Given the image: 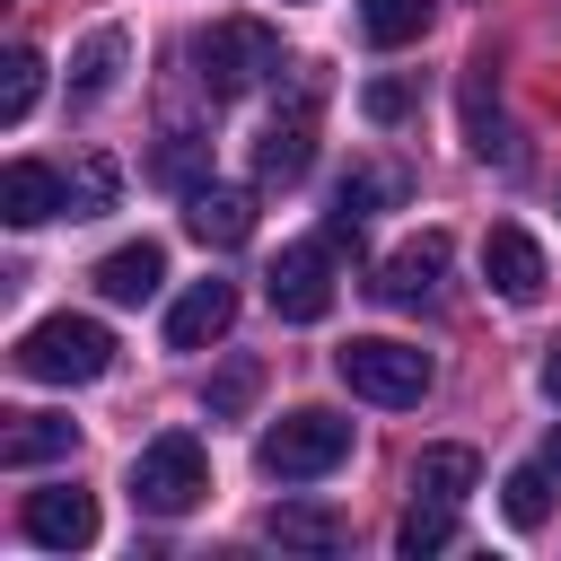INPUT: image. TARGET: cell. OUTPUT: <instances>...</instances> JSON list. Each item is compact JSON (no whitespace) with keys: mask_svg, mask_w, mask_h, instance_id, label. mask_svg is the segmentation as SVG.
Wrapping results in <instances>:
<instances>
[{"mask_svg":"<svg viewBox=\"0 0 561 561\" xmlns=\"http://www.w3.org/2000/svg\"><path fill=\"white\" fill-rule=\"evenodd\" d=\"M202 158H210V140L167 131V140H158V158H149V175H158L167 193H193V184H210V175H202Z\"/></svg>","mask_w":561,"mask_h":561,"instance_id":"obj_26","label":"cell"},{"mask_svg":"<svg viewBox=\"0 0 561 561\" xmlns=\"http://www.w3.org/2000/svg\"><path fill=\"white\" fill-rule=\"evenodd\" d=\"M280 70V35L263 26V18H210L202 35H193V79L210 88V96H245V88H263Z\"/></svg>","mask_w":561,"mask_h":561,"instance_id":"obj_1","label":"cell"},{"mask_svg":"<svg viewBox=\"0 0 561 561\" xmlns=\"http://www.w3.org/2000/svg\"><path fill=\"white\" fill-rule=\"evenodd\" d=\"M263 298H272L280 324H324V316H333V237L280 245V263L263 272Z\"/></svg>","mask_w":561,"mask_h":561,"instance_id":"obj_6","label":"cell"},{"mask_svg":"<svg viewBox=\"0 0 561 561\" xmlns=\"http://www.w3.org/2000/svg\"><path fill=\"white\" fill-rule=\"evenodd\" d=\"M228 324H237V280H193L167 307V351H210Z\"/></svg>","mask_w":561,"mask_h":561,"instance_id":"obj_11","label":"cell"},{"mask_svg":"<svg viewBox=\"0 0 561 561\" xmlns=\"http://www.w3.org/2000/svg\"><path fill=\"white\" fill-rule=\"evenodd\" d=\"M473 482H482L473 447H421V465H412V491H430V500H465Z\"/></svg>","mask_w":561,"mask_h":561,"instance_id":"obj_23","label":"cell"},{"mask_svg":"<svg viewBox=\"0 0 561 561\" xmlns=\"http://www.w3.org/2000/svg\"><path fill=\"white\" fill-rule=\"evenodd\" d=\"M263 535H272L280 552H342V543H351V526H342L324 500H280V508L263 517Z\"/></svg>","mask_w":561,"mask_h":561,"instance_id":"obj_15","label":"cell"},{"mask_svg":"<svg viewBox=\"0 0 561 561\" xmlns=\"http://www.w3.org/2000/svg\"><path fill=\"white\" fill-rule=\"evenodd\" d=\"M114 193H123V167H114V158H96V149L61 175V210H70V219H105V210H114Z\"/></svg>","mask_w":561,"mask_h":561,"instance_id":"obj_21","label":"cell"},{"mask_svg":"<svg viewBox=\"0 0 561 561\" xmlns=\"http://www.w3.org/2000/svg\"><path fill=\"white\" fill-rule=\"evenodd\" d=\"M70 447H79V421H61V412H9V430H0V465H53Z\"/></svg>","mask_w":561,"mask_h":561,"instance_id":"obj_18","label":"cell"},{"mask_svg":"<svg viewBox=\"0 0 561 561\" xmlns=\"http://www.w3.org/2000/svg\"><path fill=\"white\" fill-rule=\"evenodd\" d=\"M158 280H167V245L158 237H131V245H114L96 263V298L105 307H140V298H158Z\"/></svg>","mask_w":561,"mask_h":561,"instance_id":"obj_13","label":"cell"},{"mask_svg":"<svg viewBox=\"0 0 561 561\" xmlns=\"http://www.w3.org/2000/svg\"><path fill=\"white\" fill-rule=\"evenodd\" d=\"M465 149H473V158H500V167H517V140H508V123H500V96H491V61H473V70H465Z\"/></svg>","mask_w":561,"mask_h":561,"instance_id":"obj_16","label":"cell"},{"mask_svg":"<svg viewBox=\"0 0 561 561\" xmlns=\"http://www.w3.org/2000/svg\"><path fill=\"white\" fill-rule=\"evenodd\" d=\"M342 456H351V421H342V412H324V403L280 412V421L254 438V465H263L272 482H324Z\"/></svg>","mask_w":561,"mask_h":561,"instance_id":"obj_4","label":"cell"},{"mask_svg":"<svg viewBox=\"0 0 561 561\" xmlns=\"http://www.w3.org/2000/svg\"><path fill=\"white\" fill-rule=\"evenodd\" d=\"M307 167H316V79H307V88L263 123V140H254V175H263V184H298Z\"/></svg>","mask_w":561,"mask_h":561,"instance_id":"obj_7","label":"cell"},{"mask_svg":"<svg viewBox=\"0 0 561 561\" xmlns=\"http://www.w3.org/2000/svg\"><path fill=\"white\" fill-rule=\"evenodd\" d=\"M0 219H9V228L61 219V175H53L44 158H9V167H0Z\"/></svg>","mask_w":561,"mask_h":561,"instance_id":"obj_14","label":"cell"},{"mask_svg":"<svg viewBox=\"0 0 561 561\" xmlns=\"http://www.w3.org/2000/svg\"><path fill=\"white\" fill-rule=\"evenodd\" d=\"M333 377H342L359 403L403 412V403L430 394V351H412V342H394V333H351V342L333 351Z\"/></svg>","mask_w":561,"mask_h":561,"instance_id":"obj_3","label":"cell"},{"mask_svg":"<svg viewBox=\"0 0 561 561\" xmlns=\"http://www.w3.org/2000/svg\"><path fill=\"white\" fill-rule=\"evenodd\" d=\"M543 465H552V482H561V430H552V447H543Z\"/></svg>","mask_w":561,"mask_h":561,"instance_id":"obj_30","label":"cell"},{"mask_svg":"<svg viewBox=\"0 0 561 561\" xmlns=\"http://www.w3.org/2000/svg\"><path fill=\"white\" fill-rule=\"evenodd\" d=\"M18 526H26V543H44V552H88L96 543V500L88 491H26V508H18Z\"/></svg>","mask_w":561,"mask_h":561,"instance_id":"obj_10","label":"cell"},{"mask_svg":"<svg viewBox=\"0 0 561 561\" xmlns=\"http://www.w3.org/2000/svg\"><path fill=\"white\" fill-rule=\"evenodd\" d=\"M500 508H508L517 535H535V526L552 517V465H517V473L500 482Z\"/></svg>","mask_w":561,"mask_h":561,"instance_id":"obj_25","label":"cell"},{"mask_svg":"<svg viewBox=\"0 0 561 561\" xmlns=\"http://www.w3.org/2000/svg\"><path fill=\"white\" fill-rule=\"evenodd\" d=\"M447 543H456V500H430V491H421V500L403 508V526H394V552H403V561H430V552H447Z\"/></svg>","mask_w":561,"mask_h":561,"instance_id":"obj_22","label":"cell"},{"mask_svg":"<svg viewBox=\"0 0 561 561\" xmlns=\"http://www.w3.org/2000/svg\"><path fill=\"white\" fill-rule=\"evenodd\" d=\"M359 114H368V123H403V114H412V79H368V88H359Z\"/></svg>","mask_w":561,"mask_h":561,"instance_id":"obj_28","label":"cell"},{"mask_svg":"<svg viewBox=\"0 0 561 561\" xmlns=\"http://www.w3.org/2000/svg\"><path fill=\"white\" fill-rule=\"evenodd\" d=\"M184 228L228 254V245L254 237V193H245V184H193V193H184Z\"/></svg>","mask_w":561,"mask_h":561,"instance_id":"obj_12","label":"cell"},{"mask_svg":"<svg viewBox=\"0 0 561 561\" xmlns=\"http://www.w3.org/2000/svg\"><path fill=\"white\" fill-rule=\"evenodd\" d=\"M386 202H403V167H351L342 184H333V219H324V237H351L368 210H386Z\"/></svg>","mask_w":561,"mask_h":561,"instance_id":"obj_17","label":"cell"},{"mask_svg":"<svg viewBox=\"0 0 561 561\" xmlns=\"http://www.w3.org/2000/svg\"><path fill=\"white\" fill-rule=\"evenodd\" d=\"M123 61H131V35H123V26H96V35L79 44V61H70V105H96V96H114Z\"/></svg>","mask_w":561,"mask_h":561,"instance_id":"obj_19","label":"cell"},{"mask_svg":"<svg viewBox=\"0 0 561 561\" xmlns=\"http://www.w3.org/2000/svg\"><path fill=\"white\" fill-rule=\"evenodd\" d=\"M35 96H44V53L35 44H9V61H0V123H26Z\"/></svg>","mask_w":561,"mask_h":561,"instance_id":"obj_24","label":"cell"},{"mask_svg":"<svg viewBox=\"0 0 561 561\" xmlns=\"http://www.w3.org/2000/svg\"><path fill=\"white\" fill-rule=\"evenodd\" d=\"M535 377H543V394H552V403H561V342H552V351H543V368H535Z\"/></svg>","mask_w":561,"mask_h":561,"instance_id":"obj_29","label":"cell"},{"mask_svg":"<svg viewBox=\"0 0 561 561\" xmlns=\"http://www.w3.org/2000/svg\"><path fill=\"white\" fill-rule=\"evenodd\" d=\"M254 394H263V359H245V351H237V359H228V368H219V377L202 386V403H210V421H237V412H245Z\"/></svg>","mask_w":561,"mask_h":561,"instance_id":"obj_27","label":"cell"},{"mask_svg":"<svg viewBox=\"0 0 561 561\" xmlns=\"http://www.w3.org/2000/svg\"><path fill=\"white\" fill-rule=\"evenodd\" d=\"M430 18H438V0H359V35H368L377 53L421 44V35H430Z\"/></svg>","mask_w":561,"mask_h":561,"instance_id":"obj_20","label":"cell"},{"mask_svg":"<svg viewBox=\"0 0 561 561\" xmlns=\"http://www.w3.org/2000/svg\"><path fill=\"white\" fill-rule=\"evenodd\" d=\"M482 280H491V289H500L508 307H535L552 272H543V245H535V237H526L517 219H500V228L482 237Z\"/></svg>","mask_w":561,"mask_h":561,"instance_id":"obj_8","label":"cell"},{"mask_svg":"<svg viewBox=\"0 0 561 561\" xmlns=\"http://www.w3.org/2000/svg\"><path fill=\"white\" fill-rule=\"evenodd\" d=\"M18 368L35 386H88V377L114 368V333L96 316H44V324L18 333Z\"/></svg>","mask_w":561,"mask_h":561,"instance_id":"obj_2","label":"cell"},{"mask_svg":"<svg viewBox=\"0 0 561 561\" xmlns=\"http://www.w3.org/2000/svg\"><path fill=\"white\" fill-rule=\"evenodd\" d=\"M202 491H210V456L193 430H167L131 456V500L149 517H184V508H202Z\"/></svg>","mask_w":561,"mask_h":561,"instance_id":"obj_5","label":"cell"},{"mask_svg":"<svg viewBox=\"0 0 561 561\" xmlns=\"http://www.w3.org/2000/svg\"><path fill=\"white\" fill-rule=\"evenodd\" d=\"M438 280H447V228H421V237H403V245L386 254L377 298H386V307H430Z\"/></svg>","mask_w":561,"mask_h":561,"instance_id":"obj_9","label":"cell"}]
</instances>
